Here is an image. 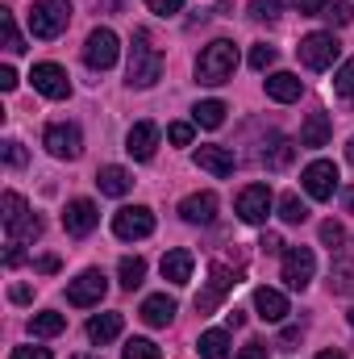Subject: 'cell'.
Wrapping results in <instances>:
<instances>
[{"mask_svg": "<svg viewBox=\"0 0 354 359\" xmlns=\"http://www.w3.org/2000/svg\"><path fill=\"white\" fill-rule=\"evenodd\" d=\"M159 76H163V55L150 42V34L138 29L134 46H129V84L134 88H150V84H159Z\"/></svg>", "mask_w": 354, "mask_h": 359, "instance_id": "6da1fadb", "label": "cell"}, {"mask_svg": "<svg viewBox=\"0 0 354 359\" xmlns=\"http://www.w3.org/2000/svg\"><path fill=\"white\" fill-rule=\"evenodd\" d=\"M234 67H238V46L225 42V38H217V42H208V46L200 50V59H196V80H200V84H225V80L234 76Z\"/></svg>", "mask_w": 354, "mask_h": 359, "instance_id": "7a4b0ae2", "label": "cell"}, {"mask_svg": "<svg viewBox=\"0 0 354 359\" xmlns=\"http://www.w3.org/2000/svg\"><path fill=\"white\" fill-rule=\"evenodd\" d=\"M0 217H4L8 243H34V238L42 234V217L29 213L17 192H4V196H0Z\"/></svg>", "mask_w": 354, "mask_h": 359, "instance_id": "3957f363", "label": "cell"}, {"mask_svg": "<svg viewBox=\"0 0 354 359\" xmlns=\"http://www.w3.org/2000/svg\"><path fill=\"white\" fill-rule=\"evenodd\" d=\"M67 25H71L67 0H34V8H29V34L34 38H59Z\"/></svg>", "mask_w": 354, "mask_h": 359, "instance_id": "277c9868", "label": "cell"}, {"mask_svg": "<svg viewBox=\"0 0 354 359\" xmlns=\"http://www.w3.org/2000/svg\"><path fill=\"white\" fill-rule=\"evenodd\" d=\"M296 55H300V63L309 72H325V67H334L342 59V42L334 34H309V38H300Z\"/></svg>", "mask_w": 354, "mask_h": 359, "instance_id": "5b68a950", "label": "cell"}, {"mask_svg": "<svg viewBox=\"0 0 354 359\" xmlns=\"http://www.w3.org/2000/svg\"><path fill=\"white\" fill-rule=\"evenodd\" d=\"M113 234L125 238V243H134V238H150V234H155V213H150L146 205H125V209L113 213Z\"/></svg>", "mask_w": 354, "mask_h": 359, "instance_id": "8992f818", "label": "cell"}, {"mask_svg": "<svg viewBox=\"0 0 354 359\" xmlns=\"http://www.w3.org/2000/svg\"><path fill=\"white\" fill-rule=\"evenodd\" d=\"M104 292H108V276H104L100 268L80 271V276L67 284V301H71V305H80V309L100 305V301H104Z\"/></svg>", "mask_w": 354, "mask_h": 359, "instance_id": "52a82bcc", "label": "cell"}, {"mask_svg": "<svg viewBox=\"0 0 354 359\" xmlns=\"http://www.w3.org/2000/svg\"><path fill=\"white\" fill-rule=\"evenodd\" d=\"M42 142H46V151H50L55 159H80V151H84V134H80V126H71V121L46 126Z\"/></svg>", "mask_w": 354, "mask_h": 359, "instance_id": "ba28073f", "label": "cell"}, {"mask_svg": "<svg viewBox=\"0 0 354 359\" xmlns=\"http://www.w3.org/2000/svg\"><path fill=\"white\" fill-rule=\"evenodd\" d=\"M117 55H121L117 34H113V29H92L88 42H84V63H88L92 72H108V67L117 63Z\"/></svg>", "mask_w": 354, "mask_h": 359, "instance_id": "9c48e42d", "label": "cell"}, {"mask_svg": "<svg viewBox=\"0 0 354 359\" xmlns=\"http://www.w3.org/2000/svg\"><path fill=\"white\" fill-rule=\"evenodd\" d=\"M271 184H246L242 192H238V217L246 222V226H263L267 217H271Z\"/></svg>", "mask_w": 354, "mask_h": 359, "instance_id": "30bf717a", "label": "cell"}, {"mask_svg": "<svg viewBox=\"0 0 354 359\" xmlns=\"http://www.w3.org/2000/svg\"><path fill=\"white\" fill-rule=\"evenodd\" d=\"M313 271H317V259H313L309 247H288V251H283V271H279V276H283L288 288H296V292L309 288Z\"/></svg>", "mask_w": 354, "mask_h": 359, "instance_id": "8fae6325", "label": "cell"}, {"mask_svg": "<svg viewBox=\"0 0 354 359\" xmlns=\"http://www.w3.org/2000/svg\"><path fill=\"white\" fill-rule=\"evenodd\" d=\"M304 192H309L313 201H330V196L338 192V168H334L330 159H313V163L304 168Z\"/></svg>", "mask_w": 354, "mask_h": 359, "instance_id": "7c38bea8", "label": "cell"}, {"mask_svg": "<svg viewBox=\"0 0 354 359\" xmlns=\"http://www.w3.org/2000/svg\"><path fill=\"white\" fill-rule=\"evenodd\" d=\"M29 84L42 92V96H50V100L71 96V80H67V72H63L59 63H38V67L29 72Z\"/></svg>", "mask_w": 354, "mask_h": 359, "instance_id": "4fadbf2b", "label": "cell"}, {"mask_svg": "<svg viewBox=\"0 0 354 359\" xmlns=\"http://www.w3.org/2000/svg\"><path fill=\"white\" fill-rule=\"evenodd\" d=\"M96 222H100V213H96V205H92L88 196H76V201H67V209H63V230L71 234V238H84L96 230Z\"/></svg>", "mask_w": 354, "mask_h": 359, "instance_id": "5bb4252c", "label": "cell"}, {"mask_svg": "<svg viewBox=\"0 0 354 359\" xmlns=\"http://www.w3.org/2000/svg\"><path fill=\"white\" fill-rule=\"evenodd\" d=\"M234 284H238V271H229L225 264H213V271H208V288L196 297V313H213L217 301H221Z\"/></svg>", "mask_w": 354, "mask_h": 359, "instance_id": "9a60e30c", "label": "cell"}, {"mask_svg": "<svg viewBox=\"0 0 354 359\" xmlns=\"http://www.w3.org/2000/svg\"><path fill=\"white\" fill-rule=\"evenodd\" d=\"M155 147H159V126H155V121H138V126L125 134V151H129L138 163H150V159H155Z\"/></svg>", "mask_w": 354, "mask_h": 359, "instance_id": "2e32d148", "label": "cell"}, {"mask_svg": "<svg viewBox=\"0 0 354 359\" xmlns=\"http://www.w3.org/2000/svg\"><path fill=\"white\" fill-rule=\"evenodd\" d=\"M179 213H183V222H192V226H208V222L217 217V192H192V196H183Z\"/></svg>", "mask_w": 354, "mask_h": 359, "instance_id": "e0dca14e", "label": "cell"}, {"mask_svg": "<svg viewBox=\"0 0 354 359\" xmlns=\"http://www.w3.org/2000/svg\"><path fill=\"white\" fill-rule=\"evenodd\" d=\"M196 168H204L208 176L225 180V176H234V155H229V147H200L196 151Z\"/></svg>", "mask_w": 354, "mask_h": 359, "instance_id": "ac0fdd59", "label": "cell"}, {"mask_svg": "<svg viewBox=\"0 0 354 359\" xmlns=\"http://www.w3.org/2000/svg\"><path fill=\"white\" fill-rule=\"evenodd\" d=\"M163 280H171V284H187L192 280V268H196V255L187 251V247H176V251H167L163 255Z\"/></svg>", "mask_w": 354, "mask_h": 359, "instance_id": "d6986e66", "label": "cell"}, {"mask_svg": "<svg viewBox=\"0 0 354 359\" xmlns=\"http://www.w3.org/2000/svg\"><path fill=\"white\" fill-rule=\"evenodd\" d=\"M330 134H334L330 113H309V117H304V126H300V147L317 151V147H325V142H330Z\"/></svg>", "mask_w": 354, "mask_h": 359, "instance_id": "ffe728a7", "label": "cell"}, {"mask_svg": "<svg viewBox=\"0 0 354 359\" xmlns=\"http://www.w3.org/2000/svg\"><path fill=\"white\" fill-rule=\"evenodd\" d=\"M142 322L146 326H171V318H176V301L167 297V292H155V297H146L142 301Z\"/></svg>", "mask_w": 354, "mask_h": 359, "instance_id": "44dd1931", "label": "cell"}, {"mask_svg": "<svg viewBox=\"0 0 354 359\" xmlns=\"http://www.w3.org/2000/svg\"><path fill=\"white\" fill-rule=\"evenodd\" d=\"M255 309L263 322H283L288 318V297L275 288H255Z\"/></svg>", "mask_w": 354, "mask_h": 359, "instance_id": "7402d4cb", "label": "cell"}, {"mask_svg": "<svg viewBox=\"0 0 354 359\" xmlns=\"http://www.w3.org/2000/svg\"><path fill=\"white\" fill-rule=\"evenodd\" d=\"M300 92H304V84H300L292 72H275V76H267V96H271V100H279V104L300 100Z\"/></svg>", "mask_w": 354, "mask_h": 359, "instance_id": "603a6c76", "label": "cell"}, {"mask_svg": "<svg viewBox=\"0 0 354 359\" xmlns=\"http://www.w3.org/2000/svg\"><path fill=\"white\" fill-rule=\"evenodd\" d=\"M96 188H100L104 196H125V192L134 188V176H129L125 168H113V163H108V168L96 172Z\"/></svg>", "mask_w": 354, "mask_h": 359, "instance_id": "cb8c5ba5", "label": "cell"}, {"mask_svg": "<svg viewBox=\"0 0 354 359\" xmlns=\"http://www.w3.org/2000/svg\"><path fill=\"white\" fill-rule=\"evenodd\" d=\"M121 326H125V318H121V313H96V318L88 322V339L104 347V343H113V339L121 334Z\"/></svg>", "mask_w": 354, "mask_h": 359, "instance_id": "d4e9b609", "label": "cell"}, {"mask_svg": "<svg viewBox=\"0 0 354 359\" xmlns=\"http://www.w3.org/2000/svg\"><path fill=\"white\" fill-rule=\"evenodd\" d=\"M330 288L334 292H354V251H338L334 259V271H330Z\"/></svg>", "mask_w": 354, "mask_h": 359, "instance_id": "484cf974", "label": "cell"}, {"mask_svg": "<svg viewBox=\"0 0 354 359\" xmlns=\"http://www.w3.org/2000/svg\"><path fill=\"white\" fill-rule=\"evenodd\" d=\"M67 330V318L63 313H55V309H46V313H34L29 318V334H38V339H55V334H63Z\"/></svg>", "mask_w": 354, "mask_h": 359, "instance_id": "4316f807", "label": "cell"}, {"mask_svg": "<svg viewBox=\"0 0 354 359\" xmlns=\"http://www.w3.org/2000/svg\"><path fill=\"white\" fill-rule=\"evenodd\" d=\"M196 351H200V359H229V334L225 330H204Z\"/></svg>", "mask_w": 354, "mask_h": 359, "instance_id": "83f0119b", "label": "cell"}, {"mask_svg": "<svg viewBox=\"0 0 354 359\" xmlns=\"http://www.w3.org/2000/svg\"><path fill=\"white\" fill-rule=\"evenodd\" d=\"M225 113H229V109H225L221 100H200V104L192 109V121L204 126V130H217V126H225Z\"/></svg>", "mask_w": 354, "mask_h": 359, "instance_id": "f1b7e54d", "label": "cell"}, {"mask_svg": "<svg viewBox=\"0 0 354 359\" xmlns=\"http://www.w3.org/2000/svg\"><path fill=\"white\" fill-rule=\"evenodd\" d=\"M292 155H296V147H292L288 138H271V147L263 151V163L279 172V168H288V163H292Z\"/></svg>", "mask_w": 354, "mask_h": 359, "instance_id": "f546056e", "label": "cell"}, {"mask_svg": "<svg viewBox=\"0 0 354 359\" xmlns=\"http://www.w3.org/2000/svg\"><path fill=\"white\" fill-rule=\"evenodd\" d=\"M279 217H283L288 226H300V222H309V205H304L296 192H288V196L279 201Z\"/></svg>", "mask_w": 354, "mask_h": 359, "instance_id": "4dcf8cb0", "label": "cell"}, {"mask_svg": "<svg viewBox=\"0 0 354 359\" xmlns=\"http://www.w3.org/2000/svg\"><path fill=\"white\" fill-rule=\"evenodd\" d=\"M142 280H146V259L125 255V259H121V288H129V292H134Z\"/></svg>", "mask_w": 354, "mask_h": 359, "instance_id": "1f68e13d", "label": "cell"}, {"mask_svg": "<svg viewBox=\"0 0 354 359\" xmlns=\"http://www.w3.org/2000/svg\"><path fill=\"white\" fill-rule=\"evenodd\" d=\"M0 29H4V46H8V55H21V50H25V42H21V34H17V21H13V13H8V8L0 13Z\"/></svg>", "mask_w": 354, "mask_h": 359, "instance_id": "d6a6232c", "label": "cell"}, {"mask_svg": "<svg viewBox=\"0 0 354 359\" xmlns=\"http://www.w3.org/2000/svg\"><path fill=\"white\" fill-rule=\"evenodd\" d=\"M275 59H279V50H275L271 42H255V46H250V67H255V72H267Z\"/></svg>", "mask_w": 354, "mask_h": 359, "instance_id": "836d02e7", "label": "cell"}, {"mask_svg": "<svg viewBox=\"0 0 354 359\" xmlns=\"http://www.w3.org/2000/svg\"><path fill=\"white\" fill-rule=\"evenodd\" d=\"M321 17H325L330 25H351V21H354V8H351V4H346V0H330Z\"/></svg>", "mask_w": 354, "mask_h": 359, "instance_id": "e575fe53", "label": "cell"}, {"mask_svg": "<svg viewBox=\"0 0 354 359\" xmlns=\"http://www.w3.org/2000/svg\"><path fill=\"white\" fill-rule=\"evenodd\" d=\"M125 359H163V351L150 339H129L125 343Z\"/></svg>", "mask_w": 354, "mask_h": 359, "instance_id": "d590c367", "label": "cell"}, {"mask_svg": "<svg viewBox=\"0 0 354 359\" xmlns=\"http://www.w3.org/2000/svg\"><path fill=\"white\" fill-rule=\"evenodd\" d=\"M334 92H338V96H354V59H346V63L338 67V76H334Z\"/></svg>", "mask_w": 354, "mask_h": 359, "instance_id": "8d00e7d4", "label": "cell"}, {"mask_svg": "<svg viewBox=\"0 0 354 359\" xmlns=\"http://www.w3.org/2000/svg\"><path fill=\"white\" fill-rule=\"evenodd\" d=\"M321 243H325L330 251H342V243H346V230H342L338 222H325V226H321Z\"/></svg>", "mask_w": 354, "mask_h": 359, "instance_id": "74e56055", "label": "cell"}, {"mask_svg": "<svg viewBox=\"0 0 354 359\" xmlns=\"http://www.w3.org/2000/svg\"><path fill=\"white\" fill-rule=\"evenodd\" d=\"M279 4H283V0H255V4H250V17H255V21H275V17H279Z\"/></svg>", "mask_w": 354, "mask_h": 359, "instance_id": "f35d334b", "label": "cell"}, {"mask_svg": "<svg viewBox=\"0 0 354 359\" xmlns=\"http://www.w3.org/2000/svg\"><path fill=\"white\" fill-rule=\"evenodd\" d=\"M146 8L159 17H176V13H183V0H146Z\"/></svg>", "mask_w": 354, "mask_h": 359, "instance_id": "ab89813d", "label": "cell"}, {"mask_svg": "<svg viewBox=\"0 0 354 359\" xmlns=\"http://www.w3.org/2000/svg\"><path fill=\"white\" fill-rule=\"evenodd\" d=\"M4 163H8V168H25V147L8 138V142H4Z\"/></svg>", "mask_w": 354, "mask_h": 359, "instance_id": "60d3db41", "label": "cell"}, {"mask_svg": "<svg viewBox=\"0 0 354 359\" xmlns=\"http://www.w3.org/2000/svg\"><path fill=\"white\" fill-rule=\"evenodd\" d=\"M167 138H171L176 147H187V142H192V126H187V121H171V126H167Z\"/></svg>", "mask_w": 354, "mask_h": 359, "instance_id": "b9f144b4", "label": "cell"}, {"mask_svg": "<svg viewBox=\"0 0 354 359\" xmlns=\"http://www.w3.org/2000/svg\"><path fill=\"white\" fill-rule=\"evenodd\" d=\"M292 4H296V13H300V17H321L330 0H292Z\"/></svg>", "mask_w": 354, "mask_h": 359, "instance_id": "7bdbcfd3", "label": "cell"}, {"mask_svg": "<svg viewBox=\"0 0 354 359\" xmlns=\"http://www.w3.org/2000/svg\"><path fill=\"white\" fill-rule=\"evenodd\" d=\"M8 359H50V351L46 347H13Z\"/></svg>", "mask_w": 354, "mask_h": 359, "instance_id": "ee69618b", "label": "cell"}, {"mask_svg": "<svg viewBox=\"0 0 354 359\" xmlns=\"http://www.w3.org/2000/svg\"><path fill=\"white\" fill-rule=\"evenodd\" d=\"M238 359H267V347L263 343H246V347L238 351Z\"/></svg>", "mask_w": 354, "mask_h": 359, "instance_id": "f6af8a7d", "label": "cell"}, {"mask_svg": "<svg viewBox=\"0 0 354 359\" xmlns=\"http://www.w3.org/2000/svg\"><path fill=\"white\" fill-rule=\"evenodd\" d=\"M21 247H25V243H8V255H4V264H8V268H17V264L25 259V251H21Z\"/></svg>", "mask_w": 354, "mask_h": 359, "instance_id": "bcb514c9", "label": "cell"}, {"mask_svg": "<svg viewBox=\"0 0 354 359\" xmlns=\"http://www.w3.org/2000/svg\"><path fill=\"white\" fill-rule=\"evenodd\" d=\"M8 297H13L17 305H25V301H29L34 292H29V284H13V288H8Z\"/></svg>", "mask_w": 354, "mask_h": 359, "instance_id": "7dc6e473", "label": "cell"}, {"mask_svg": "<svg viewBox=\"0 0 354 359\" xmlns=\"http://www.w3.org/2000/svg\"><path fill=\"white\" fill-rule=\"evenodd\" d=\"M0 88H4V92L17 88V72H13V67H0Z\"/></svg>", "mask_w": 354, "mask_h": 359, "instance_id": "c3c4849f", "label": "cell"}, {"mask_svg": "<svg viewBox=\"0 0 354 359\" xmlns=\"http://www.w3.org/2000/svg\"><path fill=\"white\" fill-rule=\"evenodd\" d=\"M259 247H263L267 255H275V251H279L283 243H279V234H263V243H259Z\"/></svg>", "mask_w": 354, "mask_h": 359, "instance_id": "681fc988", "label": "cell"}, {"mask_svg": "<svg viewBox=\"0 0 354 359\" xmlns=\"http://www.w3.org/2000/svg\"><path fill=\"white\" fill-rule=\"evenodd\" d=\"M38 271H59V255H42L38 259Z\"/></svg>", "mask_w": 354, "mask_h": 359, "instance_id": "f907efd6", "label": "cell"}, {"mask_svg": "<svg viewBox=\"0 0 354 359\" xmlns=\"http://www.w3.org/2000/svg\"><path fill=\"white\" fill-rule=\"evenodd\" d=\"M225 322H229V326H242V322H246V313H242V309H229V313H225Z\"/></svg>", "mask_w": 354, "mask_h": 359, "instance_id": "816d5d0a", "label": "cell"}, {"mask_svg": "<svg viewBox=\"0 0 354 359\" xmlns=\"http://www.w3.org/2000/svg\"><path fill=\"white\" fill-rule=\"evenodd\" d=\"M313 359H346L342 351H321V355H313Z\"/></svg>", "mask_w": 354, "mask_h": 359, "instance_id": "f5cc1de1", "label": "cell"}, {"mask_svg": "<svg viewBox=\"0 0 354 359\" xmlns=\"http://www.w3.org/2000/svg\"><path fill=\"white\" fill-rule=\"evenodd\" d=\"M100 4H104L108 13H117V8H121V0H100Z\"/></svg>", "mask_w": 354, "mask_h": 359, "instance_id": "db71d44e", "label": "cell"}, {"mask_svg": "<svg viewBox=\"0 0 354 359\" xmlns=\"http://www.w3.org/2000/svg\"><path fill=\"white\" fill-rule=\"evenodd\" d=\"M346 159H351V163H354V138H351V142H346Z\"/></svg>", "mask_w": 354, "mask_h": 359, "instance_id": "11a10c76", "label": "cell"}, {"mask_svg": "<svg viewBox=\"0 0 354 359\" xmlns=\"http://www.w3.org/2000/svg\"><path fill=\"white\" fill-rule=\"evenodd\" d=\"M71 359H100V355H71Z\"/></svg>", "mask_w": 354, "mask_h": 359, "instance_id": "9f6ffc18", "label": "cell"}, {"mask_svg": "<svg viewBox=\"0 0 354 359\" xmlns=\"http://www.w3.org/2000/svg\"><path fill=\"white\" fill-rule=\"evenodd\" d=\"M346 318H351V326H354V309H351V313H346Z\"/></svg>", "mask_w": 354, "mask_h": 359, "instance_id": "6f0895ef", "label": "cell"}, {"mask_svg": "<svg viewBox=\"0 0 354 359\" xmlns=\"http://www.w3.org/2000/svg\"><path fill=\"white\" fill-rule=\"evenodd\" d=\"M351 100H354V96H351Z\"/></svg>", "mask_w": 354, "mask_h": 359, "instance_id": "680465c9", "label": "cell"}]
</instances>
